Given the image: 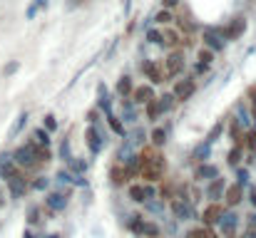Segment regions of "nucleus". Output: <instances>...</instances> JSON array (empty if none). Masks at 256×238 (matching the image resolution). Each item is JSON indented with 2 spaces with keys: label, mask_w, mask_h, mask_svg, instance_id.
Returning <instances> with one entry per match:
<instances>
[{
  "label": "nucleus",
  "mask_w": 256,
  "mask_h": 238,
  "mask_svg": "<svg viewBox=\"0 0 256 238\" xmlns=\"http://www.w3.org/2000/svg\"><path fill=\"white\" fill-rule=\"evenodd\" d=\"M144 107H147V119H149V122H157V119H159V117L164 114V109H162V102H159V97L149 99V102H147Z\"/></svg>",
  "instance_id": "obj_24"
},
{
  "label": "nucleus",
  "mask_w": 256,
  "mask_h": 238,
  "mask_svg": "<svg viewBox=\"0 0 256 238\" xmlns=\"http://www.w3.org/2000/svg\"><path fill=\"white\" fill-rule=\"evenodd\" d=\"M241 156H244V146H241V144H234V149L226 154V164L236 169V166L241 164Z\"/></svg>",
  "instance_id": "obj_29"
},
{
  "label": "nucleus",
  "mask_w": 256,
  "mask_h": 238,
  "mask_svg": "<svg viewBox=\"0 0 256 238\" xmlns=\"http://www.w3.org/2000/svg\"><path fill=\"white\" fill-rule=\"evenodd\" d=\"M224 198H226V206L236 208V206L244 201V186H241V184H234V186H229V189L224 191Z\"/></svg>",
  "instance_id": "obj_19"
},
{
  "label": "nucleus",
  "mask_w": 256,
  "mask_h": 238,
  "mask_svg": "<svg viewBox=\"0 0 256 238\" xmlns=\"http://www.w3.org/2000/svg\"><path fill=\"white\" fill-rule=\"evenodd\" d=\"M184 67H187L184 55H182L179 50H172V52L167 55V60H164V72H167V77H182Z\"/></svg>",
  "instance_id": "obj_7"
},
{
  "label": "nucleus",
  "mask_w": 256,
  "mask_h": 238,
  "mask_svg": "<svg viewBox=\"0 0 256 238\" xmlns=\"http://www.w3.org/2000/svg\"><path fill=\"white\" fill-rule=\"evenodd\" d=\"M177 18H174V13L172 10H167V8H162L157 15H154V23L157 25H169V23H174Z\"/></svg>",
  "instance_id": "obj_32"
},
{
  "label": "nucleus",
  "mask_w": 256,
  "mask_h": 238,
  "mask_svg": "<svg viewBox=\"0 0 256 238\" xmlns=\"http://www.w3.org/2000/svg\"><path fill=\"white\" fill-rule=\"evenodd\" d=\"M142 226H144V218H142V216H132V221H129V231H134V233L142 236Z\"/></svg>",
  "instance_id": "obj_46"
},
{
  "label": "nucleus",
  "mask_w": 256,
  "mask_h": 238,
  "mask_svg": "<svg viewBox=\"0 0 256 238\" xmlns=\"http://www.w3.org/2000/svg\"><path fill=\"white\" fill-rule=\"evenodd\" d=\"M229 137H231L234 144H241V139H244V127H241L234 117L229 119Z\"/></svg>",
  "instance_id": "obj_26"
},
{
  "label": "nucleus",
  "mask_w": 256,
  "mask_h": 238,
  "mask_svg": "<svg viewBox=\"0 0 256 238\" xmlns=\"http://www.w3.org/2000/svg\"><path fill=\"white\" fill-rule=\"evenodd\" d=\"M43 127L53 134V132H58V117L55 114H45V122H43Z\"/></svg>",
  "instance_id": "obj_43"
},
{
  "label": "nucleus",
  "mask_w": 256,
  "mask_h": 238,
  "mask_svg": "<svg viewBox=\"0 0 256 238\" xmlns=\"http://www.w3.org/2000/svg\"><path fill=\"white\" fill-rule=\"evenodd\" d=\"M172 213L177 221H194L196 218V208L189 198H182V196H172Z\"/></svg>",
  "instance_id": "obj_5"
},
{
  "label": "nucleus",
  "mask_w": 256,
  "mask_h": 238,
  "mask_svg": "<svg viewBox=\"0 0 256 238\" xmlns=\"http://www.w3.org/2000/svg\"><path fill=\"white\" fill-rule=\"evenodd\" d=\"M40 221H43V218H40V208H38V206H30V208H28V223H30V226H38Z\"/></svg>",
  "instance_id": "obj_40"
},
{
  "label": "nucleus",
  "mask_w": 256,
  "mask_h": 238,
  "mask_svg": "<svg viewBox=\"0 0 256 238\" xmlns=\"http://www.w3.org/2000/svg\"><path fill=\"white\" fill-rule=\"evenodd\" d=\"M201 40H204V48H209V50H214V52H221V50L226 48V40L221 38L219 28H206L204 35H201Z\"/></svg>",
  "instance_id": "obj_10"
},
{
  "label": "nucleus",
  "mask_w": 256,
  "mask_h": 238,
  "mask_svg": "<svg viewBox=\"0 0 256 238\" xmlns=\"http://www.w3.org/2000/svg\"><path fill=\"white\" fill-rule=\"evenodd\" d=\"M5 186H8V193L13 196V198H23L28 191H30V181H28V176L18 169L13 176H8L5 179Z\"/></svg>",
  "instance_id": "obj_4"
},
{
  "label": "nucleus",
  "mask_w": 256,
  "mask_h": 238,
  "mask_svg": "<svg viewBox=\"0 0 256 238\" xmlns=\"http://www.w3.org/2000/svg\"><path fill=\"white\" fill-rule=\"evenodd\" d=\"M129 8H132V0H125V8H122L125 15H129Z\"/></svg>",
  "instance_id": "obj_58"
},
{
  "label": "nucleus",
  "mask_w": 256,
  "mask_h": 238,
  "mask_svg": "<svg viewBox=\"0 0 256 238\" xmlns=\"http://www.w3.org/2000/svg\"><path fill=\"white\" fill-rule=\"evenodd\" d=\"M67 203H70V193L67 191H50L48 196H45V206L50 208V211H65L67 208Z\"/></svg>",
  "instance_id": "obj_12"
},
{
  "label": "nucleus",
  "mask_w": 256,
  "mask_h": 238,
  "mask_svg": "<svg viewBox=\"0 0 256 238\" xmlns=\"http://www.w3.org/2000/svg\"><path fill=\"white\" fill-rule=\"evenodd\" d=\"M241 146H246L251 154H256V129H246V132H244Z\"/></svg>",
  "instance_id": "obj_30"
},
{
  "label": "nucleus",
  "mask_w": 256,
  "mask_h": 238,
  "mask_svg": "<svg viewBox=\"0 0 256 238\" xmlns=\"http://www.w3.org/2000/svg\"><path fill=\"white\" fill-rule=\"evenodd\" d=\"M224 191H226V181H224L221 176H216V179H211V184L206 186V198H209V201H219V198H224Z\"/></svg>",
  "instance_id": "obj_18"
},
{
  "label": "nucleus",
  "mask_w": 256,
  "mask_h": 238,
  "mask_svg": "<svg viewBox=\"0 0 256 238\" xmlns=\"http://www.w3.org/2000/svg\"><path fill=\"white\" fill-rule=\"evenodd\" d=\"M189 159H192L194 164H204V161H209V159H211V144H209L206 139H204V142H199V144L192 149Z\"/></svg>",
  "instance_id": "obj_16"
},
{
  "label": "nucleus",
  "mask_w": 256,
  "mask_h": 238,
  "mask_svg": "<svg viewBox=\"0 0 256 238\" xmlns=\"http://www.w3.org/2000/svg\"><path fill=\"white\" fill-rule=\"evenodd\" d=\"M221 132H224V122H219V124H216V127H214V129L209 132V137H206V142H209V144H214V142L219 139V134H221Z\"/></svg>",
  "instance_id": "obj_47"
},
{
  "label": "nucleus",
  "mask_w": 256,
  "mask_h": 238,
  "mask_svg": "<svg viewBox=\"0 0 256 238\" xmlns=\"http://www.w3.org/2000/svg\"><path fill=\"white\" fill-rule=\"evenodd\" d=\"M216 176H219V169H216L214 164H209V161L196 164V169H194V179H196V181H211V179H216Z\"/></svg>",
  "instance_id": "obj_17"
},
{
  "label": "nucleus",
  "mask_w": 256,
  "mask_h": 238,
  "mask_svg": "<svg viewBox=\"0 0 256 238\" xmlns=\"http://www.w3.org/2000/svg\"><path fill=\"white\" fill-rule=\"evenodd\" d=\"M194 92H196L194 75H192V77H177V82H174V87H172V95H174L177 102H187V99H192Z\"/></svg>",
  "instance_id": "obj_6"
},
{
  "label": "nucleus",
  "mask_w": 256,
  "mask_h": 238,
  "mask_svg": "<svg viewBox=\"0 0 256 238\" xmlns=\"http://www.w3.org/2000/svg\"><path fill=\"white\" fill-rule=\"evenodd\" d=\"M236 184H241V186H246V184H249V171H246V169H241V166H236Z\"/></svg>",
  "instance_id": "obj_49"
},
{
  "label": "nucleus",
  "mask_w": 256,
  "mask_h": 238,
  "mask_svg": "<svg viewBox=\"0 0 256 238\" xmlns=\"http://www.w3.org/2000/svg\"><path fill=\"white\" fill-rule=\"evenodd\" d=\"M33 142H35V144H40V146H50V144H53L50 132H48L45 127H38V129L33 132Z\"/></svg>",
  "instance_id": "obj_27"
},
{
  "label": "nucleus",
  "mask_w": 256,
  "mask_h": 238,
  "mask_svg": "<svg viewBox=\"0 0 256 238\" xmlns=\"http://www.w3.org/2000/svg\"><path fill=\"white\" fill-rule=\"evenodd\" d=\"M246 218H249V226H251V228H256V213L251 211V213H249Z\"/></svg>",
  "instance_id": "obj_55"
},
{
  "label": "nucleus",
  "mask_w": 256,
  "mask_h": 238,
  "mask_svg": "<svg viewBox=\"0 0 256 238\" xmlns=\"http://www.w3.org/2000/svg\"><path fill=\"white\" fill-rule=\"evenodd\" d=\"M234 119L244 127V132L251 129V114L246 112V104H236V114H234Z\"/></svg>",
  "instance_id": "obj_25"
},
{
  "label": "nucleus",
  "mask_w": 256,
  "mask_h": 238,
  "mask_svg": "<svg viewBox=\"0 0 256 238\" xmlns=\"http://www.w3.org/2000/svg\"><path fill=\"white\" fill-rule=\"evenodd\" d=\"M179 40H182V35H179V33H174V30L164 33V48H172V45H177Z\"/></svg>",
  "instance_id": "obj_41"
},
{
  "label": "nucleus",
  "mask_w": 256,
  "mask_h": 238,
  "mask_svg": "<svg viewBox=\"0 0 256 238\" xmlns=\"http://www.w3.org/2000/svg\"><path fill=\"white\" fill-rule=\"evenodd\" d=\"M67 164H70V171H72V174H85V171H87V161H82V159H75V156H72Z\"/></svg>",
  "instance_id": "obj_36"
},
{
  "label": "nucleus",
  "mask_w": 256,
  "mask_h": 238,
  "mask_svg": "<svg viewBox=\"0 0 256 238\" xmlns=\"http://www.w3.org/2000/svg\"><path fill=\"white\" fill-rule=\"evenodd\" d=\"M28 124V112H23L20 117H18V122H15V127H13V132H10V137H15V134H20V129Z\"/></svg>",
  "instance_id": "obj_45"
},
{
  "label": "nucleus",
  "mask_w": 256,
  "mask_h": 238,
  "mask_svg": "<svg viewBox=\"0 0 256 238\" xmlns=\"http://www.w3.org/2000/svg\"><path fill=\"white\" fill-rule=\"evenodd\" d=\"M132 90H134V80H132L129 75H122V77L117 80V85H115V92H117L122 99H129Z\"/></svg>",
  "instance_id": "obj_21"
},
{
  "label": "nucleus",
  "mask_w": 256,
  "mask_h": 238,
  "mask_svg": "<svg viewBox=\"0 0 256 238\" xmlns=\"http://www.w3.org/2000/svg\"><path fill=\"white\" fill-rule=\"evenodd\" d=\"M13 72H18V62H10V65L5 67V75H13Z\"/></svg>",
  "instance_id": "obj_54"
},
{
  "label": "nucleus",
  "mask_w": 256,
  "mask_h": 238,
  "mask_svg": "<svg viewBox=\"0 0 256 238\" xmlns=\"http://www.w3.org/2000/svg\"><path fill=\"white\" fill-rule=\"evenodd\" d=\"M246 28H249L246 18H234V20H231L229 25L219 28V33H221V38H224V40L229 43V40H239V38H244Z\"/></svg>",
  "instance_id": "obj_8"
},
{
  "label": "nucleus",
  "mask_w": 256,
  "mask_h": 238,
  "mask_svg": "<svg viewBox=\"0 0 256 238\" xmlns=\"http://www.w3.org/2000/svg\"><path fill=\"white\" fill-rule=\"evenodd\" d=\"M147 43H149V45H159V48H164V33L157 30V28H149V30H147Z\"/></svg>",
  "instance_id": "obj_31"
},
{
  "label": "nucleus",
  "mask_w": 256,
  "mask_h": 238,
  "mask_svg": "<svg viewBox=\"0 0 256 238\" xmlns=\"http://www.w3.org/2000/svg\"><path fill=\"white\" fill-rule=\"evenodd\" d=\"M216 226L221 228V233H224V236L234 238V233H236V228H239V216H236V213H231V211H224V216L219 218V223H216Z\"/></svg>",
  "instance_id": "obj_13"
},
{
  "label": "nucleus",
  "mask_w": 256,
  "mask_h": 238,
  "mask_svg": "<svg viewBox=\"0 0 256 238\" xmlns=\"http://www.w3.org/2000/svg\"><path fill=\"white\" fill-rule=\"evenodd\" d=\"M43 238H58V233H50V236H43Z\"/></svg>",
  "instance_id": "obj_61"
},
{
  "label": "nucleus",
  "mask_w": 256,
  "mask_h": 238,
  "mask_svg": "<svg viewBox=\"0 0 256 238\" xmlns=\"http://www.w3.org/2000/svg\"><path fill=\"white\" fill-rule=\"evenodd\" d=\"M110 176H112V184H117V186L127 181V176H125V169H122V164H120L117 169H112V171H110Z\"/></svg>",
  "instance_id": "obj_38"
},
{
  "label": "nucleus",
  "mask_w": 256,
  "mask_h": 238,
  "mask_svg": "<svg viewBox=\"0 0 256 238\" xmlns=\"http://www.w3.org/2000/svg\"><path fill=\"white\" fill-rule=\"evenodd\" d=\"M0 206H5V189H3V184H0Z\"/></svg>",
  "instance_id": "obj_57"
},
{
  "label": "nucleus",
  "mask_w": 256,
  "mask_h": 238,
  "mask_svg": "<svg viewBox=\"0 0 256 238\" xmlns=\"http://www.w3.org/2000/svg\"><path fill=\"white\" fill-rule=\"evenodd\" d=\"M48 186H50V179H48V176H38V179L30 181V189H35V191H45Z\"/></svg>",
  "instance_id": "obj_39"
},
{
  "label": "nucleus",
  "mask_w": 256,
  "mask_h": 238,
  "mask_svg": "<svg viewBox=\"0 0 256 238\" xmlns=\"http://www.w3.org/2000/svg\"><path fill=\"white\" fill-rule=\"evenodd\" d=\"M35 3H38V8L43 10V8H48V0H35Z\"/></svg>",
  "instance_id": "obj_59"
},
{
  "label": "nucleus",
  "mask_w": 256,
  "mask_h": 238,
  "mask_svg": "<svg viewBox=\"0 0 256 238\" xmlns=\"http://www.w3.org/2000/svg\"><path fill=\"white\" fill-rule=\"evenodd\" d=\"M105 117H107V124H110V129H112L117 137H122V139H125V137H127V129H125V122H122V117H120V114H115V109H112V112H107Z\"/></svg>",
  "instance_id": "obj_22"
},
{
  "label": "nucleus",
  "mask_w": 256,
  "mask_h": 238,
  "mask_svg": "<svg viewBox=\"0 0 256 238\" xmlns=\"http://www.w3.org/2000/svg\"><path fill=\"white\" fill-rule=\"evenodd\" d=\"M249 107H251V119L256 122V87L249 92Z\"/></svg>",
  "instance_id": "obj_50"
},
{
  "label": "nucleus",
  "mask_w": 256,
  "mask_h": 238,
  "mask_svg": "<svg viewBox=\"0 0 256 238\" xmlns=\"http://www.w3.org/2000/svg\"><path fill=\"white\" fill-rule=\"evenodd\" d=\"M13 161H15L20 169H35V166L40 164L38 156H35V142H28V144L18 146V149L13 151Z\"/></svg>",
  "instance_id": "obj_2"
},
{
  "label": "nucleus",
  "mask_w": 256,
  "mask_h": 238,
  "mask_svg": "<svg viewBox=\"0 0 256 238\" xmlns=\"http://www.w3.org/2000/svg\"><path fill=\"white\" fill-rule=\"evenodd\" d=\"M122 122H127V124H134L137 119H139V114H137V104L132 102V99H125V104H122Z\"/></svg>",
  "instance_id": "obj_23"
},
{
  "label": "nucleus",
  "mask_w": 256,
  "mask_h": 238,
  "mask_svg": "<svg viewBox=\"0 0 256 238\" xmlns=\"http://www.w3.org/2000/svg\"><path fill=\"white\" fill-rule=\"evenodd\" d=\"M249 201H251V206L256 208V189H251V191H249Z\"/></svg>",
  "instance_id": "obj_56"
},
{
  "label": "nucleus",
  "mask_w": 256,
  "mask_h": 238,
  "mask_svg": "<svg viewBox=\"0 0 256 238\" xmlns=\"http://www.w3.org/2000/svg\"><path fill=\"white\" fill-rule=\"evenodd\" d=\"M159 102H162V109H164V114H167V112H172V107H174V95H162Z\"/></svg>",
  "instance_id": "obj_44"
},
{
  "label": "nucleus",
  "mask_w": 256,
  "mask_h": 238,
  "mask_svg": "<svg viewBox=\"0 0 256 238\" xmlns=\"http://www.w3.org/2000/svg\"><path fill=\"white\" fill-rule=\"evenodd\" d=\"M149 142H152V146H164L167 144V129L164 127H154L152 134H149Z\"/></svg>",
  "instance_id": "obj_28"
},
{
  "label": "nucleus",
  "mask_w": 256,
  "mask_h": 238,
  "mask_svg": "<svg viewBox=\"0 0 256 238\" xmlns=\"http://www.w3.org/2000/svg\"><path fill=\"white\" fill-rule=\"evenodd\" d=\"M142 72H144V77H147L152 85H162L164 77H167L164 67H162L159 62H154V60H144V62H142Z\"/></svg>",
  "instance_id": "obj_9"
},
{
  "label": "nucleus",
  "mask_w": 256,
  "mask_h": 238,
  "mask_svg": "<svg viewBox=\"0 0 256 238\" xmlns=\"http://www.w3.org/2000/svg\"><path fill=\"white\" fill-rule=\"evenodd\" d=\"M206 67H209V65H204V62H196V65H194V75H204V72H206Z\"/></svg>",
  "instance_id": "obj_53"
},
{
  "label": "nucleus",
  "mask_w": 256,
  "mask_h": 238,
  "mask_svg": "<svg viewBox=\"0 0 256 238\" xmlns=\"http://www.w3.org/2000/svg\"><path fill=\"white\" fill-rule=\"evenodd\" d=\"M129 142H132V146H139V144H144V139H147V132L142 129V127H137L134 132H132V137H127Z\"/></svg>",
  "instance_id": "obj_35"
},
{
  "label": "nucleus",
  "mask_w": 256,
  "mask_h": 238,
  "mask_svg": "<svg viewBox=\"0 0 256 238\" xmlns=\"http://www.w3.org/2000/svg\"><path fill=\"white\" fill-rule=\"evenodd\" d=\"M177 5H179V0H162V8H167V10H172Z\"/></svg>",
  "instance_id": "obj_52"
},
{
  "label": "nucleus",
  "mask_w": 256,
  "mask_h": 238,
  "mask_svg": "<svg viewBox=\"0 0 256 238\" xmlns=\"http://www.w3.org/2000/svg\"><path fill=\"white\" fill-rule=\"evenodd\" d=\"M129 99H132L134 104H147L149 99H154V87H152V85H134Z\"/></svg>",
  "instance_id": "obj_14"
},
{
  "label": "nucleus",
  "mask_w": 256,
  "mask_h": 238,
  "mask_svg": "<svg viewBox=\"0 0 256 238\" xmlns=\"http://www.w3.org/2000/svg\"><path fill=\"white\" fill-rule=\"evenodd\" d=\"M58 156H60L63 161H70V159H72V154H70V139H63V142H60Z\"/></svg>",
  "instance_id": "obj_37"
},
{
  "label": "nucleus",
  "mask_w": 256,
  "mask_h": 238,
  "mask_svg": "<svg viewBox=\"0 0 256 238\" xmlns=\"http://www.w3.org/2000/svg\"><path fill=\"white\" fill-rule=\"evenodd\" d=\"M55 181H58L60 186H63V184H70V181H72V171H65V169L58 171V174H55Z\"/></svg>",
  "instance_id": "obj_48"
},
{
  "label": "nucleus",
  "mask_w": 256,
  "mask_h": 238,
  "mask_svg": "<svg viewBox=\"0 0 256 238\" xmlns=\"http://www.w3.org/2000/svg\"><path fill=\"white\" fill-rule=\"evenodd\" d=\"M85 142H87V149H90L92 154H100V151L105 149V144H107V134L102 132L100 122L87 127V132H85Z\"/></svg>",
  "instance_id": "obj_3"
},
{
  "label": "nucleus",
  "mask_w": 256,
  "mask_h": 238,
  "mask_svg": "<svg viewBox=\"0 0 256 238\" xmlns=\"http://www.w3.org/2000/svg\"><path fill=\"white\" fill-rule=\"evenodd\" d=\"M20 166L13 161V154H0V179H8V176H13L15 171H18Z\"/></svg>",
  "instance_id": "obj_20"
},
{
  "label": "nucleus",
  "mask_w": 256,
  "mask_h": 238,
  "mask_svg": "<svg viewBox=\"0 0 256 238\" xmlns=\"http://www.w3.org/2000/svg\"><path fill=\"white\" fill-rule=\"evenodd\" d=\"M38 10H40V8H38V3H35V0H33V3L28 5V13H25V15H28V20H33V18L38 15Z\"/></svg>",
  "instance_id": "obj_51"
},
{
  "label": "nucleus",
  "mask_w": 256,
  "mask_h": 238,
  "mask_svg": "<svg viewBox=\"0 0 256 238\" xmlns=\"http://www.w3.org/2000/svg\"><path fill=\"white\" fill-rule=\"evenodd\" d=\"M142 236H147V238H159V226L152 223V221H144V226H142Z\"/></svg>",
  "instance_id": "obj_34"
},
{
  "label": "nucleus",
  "mask_w": 256,
  "mask_h": 238,
  "mask_svg": "<svg viewBox=\"0 0 256 238\" xmlns=\"http://www.w3.org/2000/svg\"><path fill=\"white\" fill-rule=\"evenodd\" d=\"M25 238H38V236H35V233H33L30 228H28V231H25Z\"/></svg>",
  "instance_id": "obj_60"
},
{
  "label": "nucleus",
  "mask_w": 256,
  "mask_h": 238,
  "mask_svg": "<svg viewBox=\"0 0 256 238\" xmlns=\"http://www.w3.org/2000/svg\"><path fill=\"white\" fill-rule=\"evenodd\" d=\"M214 50H209V48H204V50H199V62H204V65H211L214 62Z\"/></svg>",
  "instance_id": "obj_42"
},
{
  "label": "nucleus",
  "mask_w": 256,
  "mask_h": 238,
  "mask_svg": "<svg viewBox=\"0 0 256 238\" xmlns=\"http://www.w3.org/2000/svg\"><path fill=\"white\" fill-rule=\"evenodd\" d=\"M187 238H216V236H214L211 226H204V228H192L187 233Z\"/></svg>",
  "instance_id": "obj_33"
},
{
  "label": "nucleus",
  "mask_w": 256,
  "mask_h": 238,
  "mask_svg": "<svg viewBox=\"0 0 256 238\" xmlns=\"http://www.w3.org/2000/svg\"><path fill=\"white\" fill-rule=\"evenodd\" d=\"M167 171V161L159 151H144L139 156V176H144L147 181H159Z\"/></svg>",
  "instance_id": "obj_1"
},
{
  "label": "nucleus",
  "mask_w": 256,
  "mask_h": 238,
  "mask_svg": "<svg viewBox=\"0 0 256 238\" xmlns=\"http://www.w3.org/2000/svg\"><path fill=\"white\" fill-rule=\"evenodd\" d=\"M221 216H224V206H219V201H211V203L204 208L201 221H204V226H216Z\"/></svg>",
  "instance_id": "obj_15"
},
{
  "label": "nucleus",
  "mask_w": 256,
  "mask_h": 238,
  "mask_svg": "<svg viewBox=\"0 0 256 238\" xmlns=\"http://www.w3.org/2000/svg\"><path fill=\"white\" fill-rule=\"evenodd\" d=\"M154 196H157V191H154L152 184H132V186H129V198L137 201V203H147V201L154 198Z\"/></svg>",
  "instance_id": "obj_11"
}]
</instances>
